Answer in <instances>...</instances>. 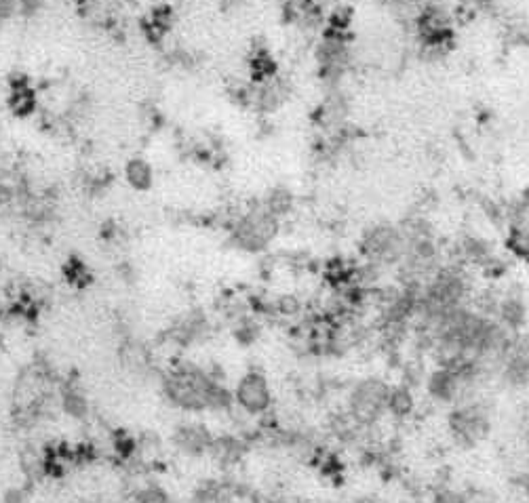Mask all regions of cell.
Masks as SVG:
<instances>
[{"label":"cell","instance_id":"6da1fadb","mask_svg":"<svg viewBox=\"0 0 529 503\" xmlns=\"http://www.w3.org/2000/svg\"><path fill=\"white\" fill-rule=\"evenodd\" d=\"M161 392L175 411L188 415L230 413L234 409L232 390L222 377L186 360H173L161 373Z\"/></svg>","mask_w":529,"mask_h":503},{"label":"cell","instance_id":"7a4b0ae2","mask_svg":"<svg viewBox=\"0 0 529 503\" xmlns=\"http://www.w3.org/2000/svg\"><path fill=\"white\" fill-rule=\"evenodd\" d=\"M232 398H234V411H239L251 419H260L268 415L274 407V394L270 388V381L260 369H249L241 375L237 386L232 388Z\"/></svg>","mask_w":529,"mask_h":503},{"label":"cell","instance_id":"3957f363","mask_svg":"<svg viewBox=\"0 0 529 503\" xmlns=\"http://www.w3.org/2000/svg\"><path fill=\"white\" fill-rule=\"evenodd\" d=\"M279 232L277 215L268 209H256L243 215L232 228V240L241 251L260 253L264 251Z\"/></svg>","mask_w":529,"mask_h":503},{"label":"cell","instance_id":"277c9868","mask_svg":"<svg viewBox=\"0 0 529 503\" xmlns=\"http://www.w3.org/2000/svg\"><path fill=\"white\" fill-rule=\"evenodd\" d=\"M215 434L205 426L203 421L197 419H186L180 421L178 426L171 432V447L175 453L188 459H201L209 455V449L213 445Z\"/></svg>","mask_w":529,"mask_h":503},{"label":"cell","instance_id":"5b68a950","mask_svg":"<svg viewBox=\"0 0 529 503\" xmlns=\"http://www.w3.org/2000/svg\"><path fill=\"white\" fill-rule=\"evenodd\" d=\"M390 390L376 379H365L350 392V415L357 421H374L388 407Z\"/></svg>","mask_w":529,"mask_h":503},{"label":"cell","instance_id":"8992f818","mask_svg":"<svg viewBox=\"0 0 529 503\" xmlns=\"http://www.w3.org/2000/svg\"><path fill=\"white\" fill-rule=\"evenodd\" d=\"M57 407L74 421L91 419V398L87 388L76 377H66L57 386Z\"/></svg>","mask_w":529,"mask_h":503},{"label":"cell","instance_id":"52a82bcc","mask_svg":"<svg viewBox=\"0 0 529 503\" xmlns=\"http://www.w3.org/2000/svg\"><path fill=\"white\" fill-rule=\"evenodd\" d=\"M36 87L28 74H15L9 78L7 87V104L13 114L30 116L36 110Z\"/></svg>","mask_w":529,"mask_h":503},{"label":"cell","instance_id":"ba28073f","mask_svg":"<svg viewBox=\"0 0 529 503\" xmlns=\"http://www.w3.org/2000/svg\"><path fill=\"white\" fill-rule=\"evenodd\" d=\"M247 70H249L253 83H266L268 78L277 74L279 64L268 47H262L260 43H256L247 53Z\"/></svg>","mask_w":529,"mask_h":503},{"label":"cell","instance_id":"9c48e42d","mask_svg":"<svg viewBox=\"0 0 529 503\" xmlns=\"http://www.w3.org/2000/svg\"><path fill=\"white\" fill-rule=\"evenodd\" d=\"M125 179L133 190L146 192L154 184V169L144 158H131L125 167Z\"/></svg>","mask_w":529,"mask_h":503},{"label":"cell","instance_id":"30bf717a","mask_svg":"<svg viewBox=\"0 0 529 503\" xmlns=\"http://www.w3.org/2000/svg\"><path fill=\"white\" fill-rule=\"evenodd\" d=\"M171 24H173L171 13L163 15L159 9H154V13H150V15L146 17V22H144L146 36H156V38H163V36H167V32L171 30Z\"/></svg>","mask_w":529,"mask_h":503},{"label":"cell","instance_id":"8fae6325","mask_svg":"<svg viewBox=\"0 0 529 503\" xmlns=\"http://www.w3.org/2000/svg\"><path fill=\"white\" fill-rule=\"evenodd\" d=\"M131 503H175L173 497L159 485H144L135 493Z\"/></svg>","mask_w":529,"mask_h":503}]
</instances>
